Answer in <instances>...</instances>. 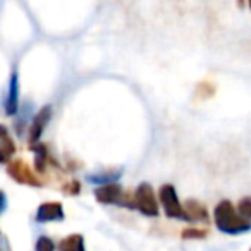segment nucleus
I'll use <instances>...</instances> for the list:
<instances>
[{
	"mask_svg": "<svg viewBox=\"0 0 251 251\" xmlns=\"http://www.w3.org/2000/svg\"><path fill=\"white\" fill-rule=\"evenodd\" d=\"M214 222L219 231L229 236L243 234L251 229V222L243 217L239 212H236V207L229 200H222L215 205Z\"/></svg>",
	"mask_w": 251,
	"mask_h": 251,
	"instance_id": "f257e3e1",
	"label": "nucleus"
},
{
	"mask_svg": "<svg viewBox=\"0 0 251 251\" xmlns=\"http://www.w3.org/2000/svg\"><path fill=\"white\" fill-rule=\"evenodd\" d=\"M94 197L100 203L104 205H122L126 208H135L133 205V195L125 193V190L118 185V183H109V185H102L94 192Z\"/></svg>",
	"mask_w": 251,
	"mask_h": 251,
	"instance_id": "f03ea898",
	"label": "nucleus"
},
{
	"mask_svg": "<svg viewBox=\"0 0 251 251\" xmlns=\"http://www.w3.org/2000/svg\"><path fill=\"white\" fill-rule=\"evenodd\" d=\"M159 200H161V205L164 208V214L168 215L169 219H176V221H188V215L185 212V207L179 203L178 193H176V188L173 185H162L159 188Z\"/></svg>",
	"mask_w": 251,
	"mask_h": 251,
	"instance_id": "7ed1b4c3",
	"label": "nucleus"
},
{
	"mask_svg": "<svg viewBox=\"0 0 251 251\" xmlns=\"http://www.w3.org/2000/svg\"><path fill=\"white\" fill-rule=\"evenodd\" d=\"M133 205L146 217H157L159 215V207L157 200H155L154 188L149 183H140L137 186L135 193H133Z\"/></svg>",
	"mask_w": 251,
	"mask_h": 251,
	"instance_id": "20e7f679",
	"label": "nucleus"
},
{
	"mask_svg": "<svg viewBox=\"0 0 251 251\" xmlns=\"http://www.w3.org/2000/svg\"><path fill=\"white\" fill-rule=\"evenodd\" d=\"M7 175L14 179L19 185H27V186H34V188H40L43 186V179L38 178L33 173V169L26 164V161L23 159H14L9 162L7 166Z\"/></svg>",
	"mask_w": 251,
	"mask_h": 251,
	"instance_id": "39448f33",
	"label": "nucleus"
},
{
	"mask_svg": "<svg viewBox=\"0 0 251 251\" xmlns=\"http://www.w3.org/2000/svg\"><path fill=\"white\" fill-rule=\"evenodd\" d=\"M51 113H53L51 106L47 104L38 111L36 116H34L33 123H31V128H29V137H27V142H29L31 147H33L34 144H38V140L41 139V135H43L48 122L51 120Z\"/></svg>",
	"mask_w": 251,
	"mask_h": 251,
	"instance_id": "423d86ee",
	"label": "nucleus"
},
{
	"mask_svg": "<svg viewBox=\"0 0 251 251\" xmlns=\"http://www.w3.org/2000/svg\"><path fill=\"white\" fill-rule=\"evenodd\" d=\"M65 219V212L60 201H45L38 207L36 210V221L38 222H56Z\"/></svg>",
	"mask_w": 251,
	"mask_h": 251,
	"instance_id": "0eeeda50",
	"label": "nucleus"
},
{
	"mask_svg": "<svg viewBox=\"0 0 251 251\" xmlns=\"http://www.w3.org/2000/svg\"><path fill=\"white\" fill-rule=\"evenodd\" d=\"M183 207H185V212H186V215H188L190 222L197 221V222H203V224H208V222H210L208 210H207V207L201 203V201L190 199V200L185 201V205H183Z\"/></svg>",
	"mask_w": 251,
	"mask_h": 251,
	"instance_id": "6e6552de",
	"label": "nucleus"
},
{
	"mask_svg": "<svg viewBox=\"0 0 251 251\" xmlns=\"http://www.w3.org/2000/svg\"><path fill=\"white\" fill-rule=\"evenodd\" d=\"M17 109H19V79H17V74L14 72L9 80V93H7V100H5V113L9 116H12L17 113Z\"/></svg>",
	"mask_w": 251,
	"mask_h": 251,
	"instance_id": "1a4fd4ad",
	"label": "nucleus"
},
{
	"mask_svg": "<svg viewBox=\"0 0 251 251\" xmlns=\"http://www.w3.org/2000/svg\"><path fill=\"white\" fill-rule=\"evenodd\" d=\"M14 154H16V144H14L9 130L0 125V164L9 162Z\"/></svg>",
	"mask_w": 251,
	"mask_h": 251,
	"instance_id": "9d476101",
	"label": "nucleus"
},
{
	"mask_svg": "<svg viewBox=\"0 0 251 251\" xmlns=\"http://www.w3.org/2000/svg\"><path fill=\"white\" fill-rule=\"evenodd\" d=\"M34 166H36V171L41 173V175H47L48 173V166L51 164V157L50 152H48V147L45 144H38L34 147Z\"/></svg>",
	"mask_w": 251,
	"mask_h": 251,
	"instance_id": "9b49d317",
	"label": "nucleus"
},
{
	"mask_svg": "<svg viewBox=\"0 0 251 251\" xmlns=\"http://www.w3.org/2000/svg\"><path fill=\"white\" fill-rule=\"evenodd\" d=\"M122 169H108V171H101L96 175H89L87 179L91 183H102V185H109V183H115L116 179H120L122 176Z\"/></svg>",
	"mask_w": 251,
	"mask_h": 251,
	"instance_id": "f8f14e48",
	"label": "nucleus"
},
{
	"mask_svg": "<svg viewBox=\"0 0 251 251\" xmlns=\"http://www.w3.org/2000/svg\"><path fill=\"white\" fill-rule=\"evenodd\" d=\"M60 251H86L82 234H70L60 241Z\"/></svg>",
	"mask_w": 251,
	"mask_h": 251,
	"instance_id": "ddd939ff",
	"label": "nucleus"
},
{
	"mask_svg": "<svg viewBox=\"0 0 251 251\" xmlns=\"http://www.w3.org/2000/svg\"><path fill=\"white\" fill-rule=\"evenodd\" d=\"M195 94L200 100H208V98H212L215 94V86L212 82H208V80H203V82H200L197 86Z\"/></svg>",
	"mask_w": 251,
	"mask_h": 251,
	"instance_id": "4468645a",
	"label": "nucleus"
},
{
	"mask_svg": "<svg viewBox=\"0 0 251 251\" xmlns=\"http://www.w3.org/2000/svg\"><path fill=\"white\" fill-rule=\"evenodd\" d=\"M207 236H208V231L201 227H186L181 231L183 239H205Z\"/></svg>",
	"mask_w": 251,
	"mask_h": 251,
	"instance_id": "2eb2a0df",
	"label": "nucleus"
},
{
	"mask_svg": "<svg viewBox=\"0 0 251 251\" xmlns=\"http://www.w3.org/2000/svg\"><path fill=\"white\" fill-rule=\"evenodd\" d=\"M60 190H62V192L65 193V195H70V197L79 195V192H80V183L75 181V179H69V181H65L62 186H60Z\"/></svg>",
	"mask_w": 251,
	"mask_h": 251,
	"instance_id": "dca6fc26",
	"label": "nucleus"
},
{
	"mask_svg": "<svg viewBox=\"0 0 251 251\" xmlns=\"http://www.w3.org/2000/svg\"><path fill=\"white\" fill-rule=\"evenodd\" d=\"M238 212L243 215L245 219H251V197H246V199H241L238 203Z\"/></svg>",
	"mask_w": 251,
	"mask_h": 251,
	"instance_id": "f3484780",
	"label": "nucleus"
},
{
	"mask_svg": "<svg viewBox=\"0 0 251 251\" xmlns=\"http://www.w3.org/2000/svg\"><path fill=\"white\" fill-rule=\"evenodd\" d=\"M34 248H36V251H55V245H53V241L50 238L41 236V238H38Z\"/></svg>",
	"mask_w": 251,
	"mask_h": 251,
	"instance_id": "a211bd4d",
	"label": "nucleus"
},
{
	"mask_svg": "<svg viewBox=\"0 0 251 251\" xmlns=\"http://www.w3.org/2000/svg\"><path fill=\"white\" fill-rule=\"evenodd\" d=\"M0 251H12V246H10L9 239H7V236H3L2 232H0Z\"/></svg>",
	"mask_w": 251,
	"mask_h": 251,
	"instance_id": "6ab92c4d",
	"label": "nucleus"
},
{
	"mask_svg": "<svg viewBox=\"0 0 251 251\" xmlns=\"http://www.w3.org/2000/svg\"><path fill=\"white\" fill-rule=\"evenodd\" d=\"M5 207H7V197H5V193L0 190V214L5 210Z\"/></svg>",
	"mask_w": 251,
	"mask_h": 251,
	"instance_id": "aec40b11",
	"label": "nucleus"
},
{
	"mask_svg": "<svg viewBox=\"0 0 251 251\" xmlns=\"http://www.w3.org/2000/svg\"><path fill=\"white\" fill-rule=\"evenodd\" d=\"M236 2H238V5L241 7V9L245 7V0H236Z\"/></svg>",
	"mask_w": 251,
	"mask_h": 251,
	"instance_id": "412c9836",
	"label": "nucleus"
},
{
	"mask_svg": "<svg viewBox=\"0 0 251 251\" xmlns=\"http://www.w3.org/2000/svg\"><path fill=\"white\" fill-rule=\"evenodd\" d=\"M248 2H250V9H251V0H248Z\"/></svg>",
	"mask_w": 251,
	"mask_h": 251,
	"instance_id": "4be33fe9",
	"label": "nucleus"
}]
</instances>
